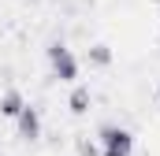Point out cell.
Segmentation results:
<instances>
[{
	"mask_svg": "<svg viewBox=\"0 0 160 156\" xmlns=\"http://www.w3.org/2000/svg\"><path fill=\"white\" fill-rule=\"evenodd\" d=\"M157 100H160V89H157Z\"/></svg>",
	"mask_w": 160,
	"mask_h": 156,
	"instance_id": "cell-8",
	"label": "cell"
},
{
	"mask_svg": "<svg viewBox=\"0 0 160 156\" xmlns=\"http://www.w3.org/2000/svg\"><path fill=\"white\" fill-rule=\"evenodd\" d=\"M45 60H48V71H52L56 82H78V60L63 41H52L45 48Z\"/></svg>",
	"mask_w": 160,
	"mask_h": 156,
	"instance_id": "cell-2",
	"label": "cell"
},
{
	"mask_svg": "<svg viewBox=\"0 0 160 156\" xmlns=\"http://www.w3.org/2000/svg\"><path fill=\"white\" fill-rule=\"evenodd\" d=\"M78 156H97V145H93V141H86V138H82V141H78Z\"/></svg>",
	"mask_w": 160,
	"mask_h": 156,
	"instance_id": "cell-7",
	"label": "cell"
},
{
	"mask_svg": "<svg viewBox=\"0 0 160 156\" xmlns=\"http://www.w3.org/2000/svg\"><path fill=\"white\" fill-rule=\"evenodd\" d=\"M89 104H93L89 85H75V89H71V97H67V108H71L75 115H86V112H89Z\"/></svg>",
	"mask_w": 160,
	"mask_h": 156,
	"instance_id": "cell-5",
	"label": "cell"
},
{
	"mask_svg": "<svg viewBox=\"0 0 160 156\" xmlns=\"http://www.w3.org/2000/svg\"><path fill=\"white\" fill-rule=\"evenodd\" d=\"M86 63H89V67H108V63H112V48H108L104 41L89 45V48H86Z\"/></svg>",
	"mask_w": 160,
	"mask_h": 156,
	"instance_id": "cell-6",
	"label": "cell"
},
{
	"mask_svg": "<svg viewBox=\"0 0 160 156\" xmlns=\"http://www.w3.org/2000/svg\"><path fill=\"white\" fill-rule=\"evenodd\" d=\"M97 141H101V156H134V134L119 123H104L97 130Z\"/></svg>",
	"mask_w": 160,
	"mask_h": 156,
	"instance_id": "cell-1",
	"label": "cell"
},
{
	"mask_svg": "<svg viewBox=\"0 0 160 156\" xmlns=\"http://www.w3.org/2000/svg\"><path fill=\"white\" fill-rule=\"evenodd\" d=\"M15 134H19L22 141H38V138H41V112L30 104V100H26L22 112L15 115Z\"/></svg>",
	"mask_w": 160,
	"mask_h": 156,
	"instance_id": "cell-3",
	"label": "cell"
},
{
	"mask_svg": "<svg viewBox=\"0 0 160 156\" xmlns=\"http://www.w3.org/2000/svg\"><path fill=\"white\" fill-rule=\"evenodd\" d=\"M22 104H26V97L11 85V89H4L0 93V119H15L19 112H22Z\"/></svg>",
	"mask_w": 160,
	"mask_h": 156,
	"instance_id": "cell-4",
	"label": "cell"
}]
</instances>
